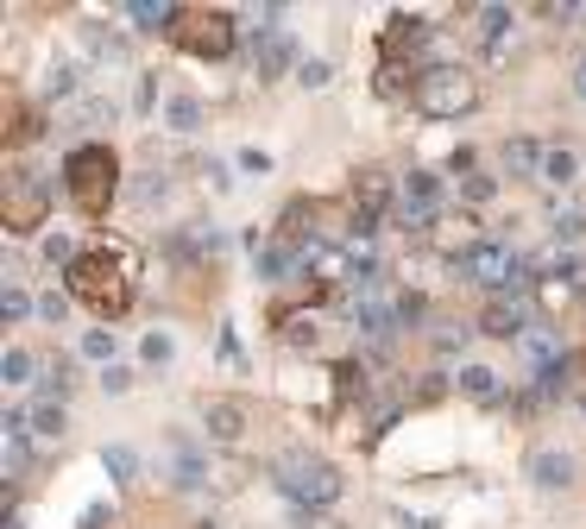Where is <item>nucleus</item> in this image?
<instances>
[{
    "instance_id": "nucleus-1",
    "label": "nucleus",
    "mask_w": 586,
    "mask_h": 529,
    "mask_svg": "<svg viewBox=\"0 0 586 529\" xmlns=\"http://www.w3.org/2000/svg\"><path fill=\"white\" fill-rule=\"evenodd\" d=\"M64 284H70V297H77L82 309H95L102 322H114V315L133 309L139 272H133V252L120 246V240H102V246H82V258L64 272Z\"/></svg>"
},
{
    "instance_id": "nucleus-2",
    "label": "nucleus",
    "mask_w": 586,
    "mask_h": 529,
    "mask_svg": "<svg viewBox=\"0 0 586 529\" xmlns=\"http://www.w3.org/2000/svg\"><path fill=\"white\" fill-rule=\"evenodd\" d=\"M64 189L77 202V215L102 221L107 208H114V196H120V158H114V146L82 139V146L64 158Z\"/></svg>"
},
{
    "instance_id": "nucleus-3",
    "label": "nucleus",
    "mask_w": 586,
    "mask_h": 529,
    "mask_svg": "<svg viewBox=\"0 0 586 529\" xmlns=\"http://www.w3.org/2000/svg\"><path fill=\"white\" fill-rule=\"evenodd\" d=\"M410 101L429 114V120H467L480 107V82L460 70V64H423L410 82Z\"/></svg>"
},
{
    "instance_id": "nucleus-4",
    "label": "nucleus",
    "mask_w": 586,
    "mask_h": 529,
    "mask_svg": "<svg viewBox=\"0 0 586 529\" xmlns=\"http://www.w3.org/2000/svg\"><path fill=\"white\" fill-rule=\"evenodd\" d=\"M272 485H278L297 510H329V504L341 498V485H347V479L334 473V460H322V453H278Z\"/></svg>"
},
{
    "instance_id": "nucleus-5",
    "label": "nucleus",
    "mask_w": 586,
    "mask_h": 529,
    "mask_svg": "<svg viewBox=\"0 0 586 529\" xmlns=\"http://www.w3.org/2000/svg\"><path fill=\"white\" fill-rule=\"evenodd\" d=\"M171 45L215 64V57H228V50L240 45V20L221 13V7H183V20L171 25Z\"/></svg>"
},
{
    "instance_id": "nucleus-6",
    "label": "nucleus",
    "mask_w": 586,
    "mask_h": 529,
    "mask_svg": "<svg viewBox=\"0 0 586 529\" xmlns=\"http://www.w3.org/2000/svg\"><path fill=\"white\" fill-rule=\"evenodd\" d=\"M455 272L473 277V284H485L492 297H517V284L530 277V265H524V258L505 246V240H473V246L455 258Z\"/></svg>"
},
{
    "instance_id": "nucleus-7",
    "label": "nucleus",
    "mask_w": 586,
    "mask_h": 529,
    "mask_svg": "<svg viewBox=\"0 0 586 529\" xmlns=\"http://www.w3.org/2000/svg\"><path fill=\"white\" fill-rule=\"evenodd\" d=\"M0 221H7V233H32L38 221H51V176H38L32 164H13L7 189H0Z\"/></svg>"
},
{
    "instance_id": "nucleus-8",
    "label": "nucleus",
    "mask_w": 586,
    "mask_h": 529,
    "mask_svg": "<svg viewBox=\"0 0 586 529\" xmlns=\"http://www.w3.org/2000/svg\"><path fill=\"white\" fill-rule=\"evenodd\" d=\"M391 208H398V183H391V171L366 164V171L354 176V189H347V227H354V240L379 233V221H391Z\"/></svg>"
},
{
    "instance_id": "nucleus-9",
    "label": "nucleus",
    "mask_w": 586,
    "mask_h": 529,
    "mask_svg": "<svg viewBox=\"0 0 586 529\" xmlns=\"http://www.w3.org/2000/svg\"><path fill=\"white\" fill-rule=\"evenodd\" d=\"M441 208H448V183H441L435 171H404L391 221L404 227V233H429V227L441 221Z\"/></svg>"
},
{
    "instance_id": "nucleus-10",
    "label": "nucleus",
    "mask_w": 586,
    "mask_h": 529,
    "mask_svg": "<svg viewBox=\"0 0 586 529\" xmlns=\"http://www.w3.org/2000/svg\"><path fill=\"white\" fill-rule=\"evenodd\" d=\"M32 453H38V435H32L26 410H7V416H0V473L26 479L32 473Z\"/></svg>"
},
{
    "instance_id": "nucleus-11",
    "label": "nucleus",
    "mask_w": 586,
    "mask_h": 529,
    "mask_svg": "<svg viewBox=\"0 0 586 529\" xmlns=\"http://www.w3.org/2000/svg\"><path fill=\"white\" fill-rule=\"evenodd\" d=\"M530 327H536V315L524 297H492L480 315V334H492V341H524Z\"/></svg>"
},
{
    "instance_id": "nucleus-12",
    "label": "nucleus",
    "mask_w": 586,
    "mask_h": 529,
    "mask_svg": "<svg viewBox=\"0 0 586 529\" xmlns=\"http://www.w3.org/2000/svg\"><path fill=\"white\" fill-rule=\"evenodd\" d=\"M246 403L240 398H215V403H203V435L208 441H221V448H240L246 441Z\"/></svg>"
},
{
    "instance_id": "nucleus-13",
    "label": "nucleus",
    "mask_w": 586,
    "mask_h": 529,
    "mask_svg": "<svg viewBox=\"0 0 586 529\" xmlns=\"http://www.w3.org/2000/svg\"><path fill=\"white\" fill-rule=\"evenodd\" d=\"M517 353H524V366H530L536 378H549V372L561 366V359H567V353H561V334H555V322H536L530 334L517 341Z\"/></svg>"
},
{
    "instance_id": "nucleus-14",
    "label": "nucleus",
    "mask_w": 586,
    "mask_h": 529,
    "mask_svg": "<svg viewBox=\"0 0 586 529\" xmlns=\"http://www.w3.org/2000/svg\"><path fill=\"white\" fill-rule=\"evenodd\" d=\"M114 120V101L107 95H77V101H64L57 107V133H89V126H107Z\"/></svg>"
},
{
    "instance_id": "nucleus-15",
    "label": "nucleus",
    "mask_w": 586,
    "mask_h": 529,
    "mask_svg": "<svg viewBox=\"0 0 586 529\" xmlns=\"http://www.w3.org/2000/svg\"><path fill=\"white\" fill-rule=\"evenodd\" d=\"M530 479L542 485V492H567V485H574V453L536 448V453H530Z\"/></svg>"
},
{
    "instance_id": "nucleus-16",
    "label": "nucleus",
    "mask_w": 586,
    "mask_h": 529,
    "mask_svg": "<svg viewBox=\"0 0 586 529\" xmlns=\"http://www.w3.org/2000/svg\"><path fill=\"white\" fill-rule=\"evenodd\" d=\"M510 25H517L510 7H473V25H467V32H473V45L480 50H498L510 38Z\"/></svg>"
},
{
    "instance_id": "nucleus-17",
    "label": "nucleus",
    "mask_w": 586,
    "mask_h": 529,
    "mask_svg": "<svg viewBox=\"0 0 586 529\" xmlns=\"http://www.w3.org/2000/svg\"><path fill=\"white\" fill-rule=\"evenodd\" d=\"M455 384H460V391H467L473 403H505V398H510L505 384H498V372H492L485 359H467V366L455 372Z\"/></svg>"
},
{
    "instance_id": "nucleus-18",
    "label": "nucleus",
    "mask_w": 586,
    "mask_h": 529,
    "mask_svg": "<svg viewBox=\"0 0 586 529\" xmlns=\"http://www.w3.org/2000/svg\"><path fill=\"white\" fill-rule=\"evenodd\" d=\"M542 158H549V146L530 139V133H510L505 139V171L510 176H542Z\"/></svg>"
},
{
    "instance_id": "nucleus-19",
    "label": "nucleus",
    "mask_w": 586,
    "mask_h": 529,
    "mask_svg": "<svg viewBox=\"0 0 586 529\" xmlns=\"http://www.w3.org/2000/svg\"><path fill=\"white\" fill-rule=\"evenodd\" d=\"M290 64H297V45H290L284 32H278V38H258V45H253V70L265 76V82H278Z\"/></svg>"
},
{
    "instance_id": "nucleus-20",
    "label": "nucleus",
    "mask_w": 586,
    "mask_h": 529,
    "mask_svg": "<svg viewBox=\"0 0 586 529\" xmlns=\"http://www.w3.org/2000/svg\"><path fill=\"white\" fill-rule=\"evenodd\" d=\"M574 176H581V151L555 139V146H549V158H542V176H536V183H549V189H567Z\"/></svg>"
},
{
    "instance_id": "nucleus-21",
    "label": "nucleus",
    "mask_w": 586,
    "mask_h": 529,
    "mask_svg": "<svg viewBox=\"0 0 586 529\" xmlns=\"http://www.w3.org/2000/svg\"><path fill=\"white\" fill-rule=\"evenodd\" d=\"M127 20L139 25V32H171V25L183 20V7H171V0H133Z\"/></svg>"
},
{
    "instance_id": "nucleus-22",
    "label": "nucleus",
    "mask_w": 586,
    "mask_h": 529,
    "mask_svg": "<svg viewBox=\"0 0 586 529\" xmlns=\"http://www.w3.org/2000/svg\"><path fill=\"white\" fill-rule=\"evenodd\" d=\"M26 423H32V435L51 448V441H64V428H70V416H64V403H51V398H38L26 410Z\"/></svg>"
},
{
    "instance_id": "nucleus-23",
    "label": "nucleus",
    "mask_w": 586,
    "mask_h": 529,
    "mask_svg": "<svg viewBox=\"0 0 586 529\" xmlns=\"http://www.w3.org/2000/svg\"><path fill=\"white\" fill-rule=\"evenodd\" d=\"M549 233H555V252L561 246H581V240H586V208H555Z\"/></svg>"
},
{
    "instance_id": "nucleus-24",
    "label": "nucleus",
    "mask_w": 586,
    "mask_h": 529,
    "mask_svg": "<svg viewBox=\"0 0 586 529\" xmlns=\"http://www.w3.org/2000/svg\"><path fill=\"white\" fill-rule=\"evenodd\" d=\"M467 341H473V327H467V322H435L429 327V347L441 353V359H448V353H460Z\"/></svg>"
},
{
    "instance_id": "nucleus-25",
    "label": "nucleus",
    "mask_w": 586,
    "mask_h": 529,
    "mask_svg": "<svg viewBox=\"0 0 586 529\" xmlns=\"http://www.w3.org/2000/svg\"><path fill=\"white\" fill-rule=\"evenodd\" d=\"M574 290H581V277H542V284H536V302H542V309H561Z\"/></svg>"
},
{
    "instance_id": "nucleus-26",
    "label": "nucleus",
    "mask_w": 586,
    "mask_h": 529,
    "mask_svg": "<svg viewBox=\"0 0 586 529\" xmlns=\"http://www.w3.org/2000/svg\"><path fill=\"white\" fill-rule=\"evenodd\" d=\"M32 372H38V366H32L26 347H7V353H0V378H7V384H26Z\"/></svg>"
},
{
    "instance_id": "nucleus-27",
    "label": "nucleus",
    "mask_w": 586,
    "mask_h": 529,
    "mask_svg": "<svg viewBox=\"0 0 586 529\" xmlns=\"http://www.w3.org/2000/svg\"><path fill=\"white\" fill-rule=\"evenodd\" d=\"M77 258H82V246L70 240V233H45V265H64V272H70Z\"/></svg>"
},
{
    "instance_id": "nucleus-28",
    "label": "nucleus",
    "mask_w": 586,
    "mask_h": 529,
    "mask_svg": "<svg viewBox=\"0 0 586 529\" xmlns=\"http://www.w3.org/2000/svg\"><path fill=\"white\" fill-rule=\"evenodd\" d=\"M70 384H77V366H70V359H45V398L57 403Z\"/></svg>"
},
{
    "instance_id": "nucleus-29",
    "label": "nucleus",
    "mask_w": 586,
    "mask_h": 529,
    "mask_svg": "<svg viewBox=\"0 0 586 529\" xmlns=\"http://www.w3.org/2000/svg\"><path fill=\"white\" fill-rule=\"evenodd\" d=\"M164 114H171V126H177V133H196V126H203L196 95H171V107H164Z\"/></svg>"
},
{
    "instance_id": "nucleus-30",
    "label": "nucleus",
    "mask_w": 586,
    "mask_h": 529,
    "mask_svg": "<svg viewBox=\"0 0 586 529\" xmlns=\"http://www.w3.org/2000/svg\"><path fill=\"white\" fill-rule=\"evenodd\" d=\"M366 366H359V359H341V366H334V391H341V403L347 398H359V391H366Z\"/></svg>"
},
{
    "instance_id": "nucleus-31",
    "label": "nucleus",
    "mask_w": 586,
    "mask_h": 529,
    "mask_svg": "<svg viewBox=\"0 0 586 529\" xmlns=\"http://www.w3.org/2000/svg\"><path fill=\"white\" fill-rule=\"evenodd\" d=\"M32 309H38V302H32L20 284H7V290H0V315H7V322H26Z\"/></svg>"
},
{
    "instance_id": "nucleus-32",
    "label": "nucleus",
    "mask_w": 586,
    "mask_h": 529,
    "mask_svg": "<svg viewBox=\"0 0 586 529\" xmlns=\"http://www.w3.org/2000/svg\"><path fill=\"white\" fill-rule=\"evenodd\" d=\"M102 460H107V473L120 479V485H133V479H139V460H133V448H102Z\"/></svg>"
},
{
    "instance_id": "nucleus-33",
    "label": "nucleus",
    "mask_w": 586,
    "mask_h": 529,
    "mask_svg": "<svg viewBox=\"0 0 586 529\" xmlns=\"http://www.w3.org/2000/svg\"><path fill=\"white\" fill-rule=\"evenodd\" d=\"M460 196H467V202H492V196H498V176L467 171V176H460Z\"/></svg>"
},
{
    "instance_id": "nucleus-34",
    "label": "nucleus",
    "mask_w": 586,
    "mask_h": 529,
    "mask_svg": "<svg viewBox=\"0 0 586 529\" xmlns=\"http://www.w3.org/2000/svg\"><path fill=\"white\" fill-rule=\"evenodd\" d=\"M278 334L290 341V347H315V322H309V315H284Z\"/></svg>"
},
{
    "instance_id": "nucleus-35",
    "label": "nucleus",
    "mask_w": 586,
    "mask_h": 529,
    "mask_svg": "<svg viewBox=\"0 0 586 529\" xmlns=\"http://www.w3.org/2000/svg\"><path fill=\"white\" fill-rule=\"evenodd\" d=\"M64 315H70V290H45V297H38V322H64Z\"/></svg>"
},
{
    "instance_id": "nucleus-36",
    "label": "nucleus",
    "mask_w": 586,
    "mask_h": 529,
    "mask_svg": "<svg viewBox=\"0 0 586 529\" xmlns=\"http://www.w3.org/2000/svg\"><path fill=\"white\" fill-rule=\"evenodd\" d=\"M82 38H89V50H102L107 64H114V57H120V50H127V45H120V38H114V32H107V25H89V32H82Z\"/></svg>"
},
{
    "instance_id": "nucleus-37",
    "label": "nucleus",
    "mask_w": 586,
    "mask_h": 529,
    "mask_svg": "<svg viewBox=\"0 0 586 529\" xmlns=\"http://www.w3.org/2000/svg\"><path fill=\"white\" fill-rule=\"evenodd\" d=\"M171 334H146V347H139V359H146V366H171Z\"/></svg>"
},
{
    "instance_id": "nucleus-38",
    "label": "nucleus",
    "mask_w": 586,
    "mask_h": 529,
    "mask_svg": "<svg viewBox=\"0 0 586 529\" xmlns=\"http://www.w3.org/2000/svg\"><path fill=\"white\" fill-rule=\"evenodd\" d=\"M82 353H89V359H114V334H107V327H89V334H82Z\"/></svg>"
},
{
    "instance_id": "nucleus-39",
    "label": "nucleus",
    "mask_w": 586,
    "mask_h": 529,
    "mask_svg": "<svg viewBox=\"0 0 586 529\" xmlns=\"http://www.w3.org/2000/svg\"><path fill=\"white\" fill-rule=\"evenodd\" d=\"M290 524H297V529H334V517H329V510H297Z\"/></svg>"
},
{
    "instance_id": "nucleus-40",
    "label": "nucleus",
    "mask_w": 586,
    "mask_h": 529,
    "mask_svg": "<svg viewBox=\"0 0 586 529\" xmlns=\"http://www.w3.org/2000/svg\"><path fill=\"white\" fill-rule=\"evenodd\" d=\"M240 171L265 176V171H272V158H265V151H253V146H246V151H240Z\"/></svg>"
},
{
    "instance_id": "nucleus-41",
    "label": "nucleus",
    "mask_w": 586,
    "mask_h": 529,
    "mask_svg": "<svg viewBox=\"0 0 586 529\" xmlns=\"http://www.w3.org/2000/svg\"><path fill=\"white\" fill-rule=\"evenodd\" d=\"M297 76H303V82H309V89H322V82H329V64H303V70H297Z\"/></svg>"
},
{
    "instance_id": "nucleus-42",
    "label": "nucleus",
    "mask_w": 586,
    "mask_h": 529,
    "mask_svg": "<svg viewBox=\"0 0 586 529\" xmlns=\"http://www.w3.org/2000/svg\"><path fill=\"white\" fill-rule=\"evenodd\" d=\"M404 529H441L435 517H404Z\"/></svg>"
},
{
    "instance_id": "nucleus-43",
    "label": "nucleus",
    "mask_w": 586,
    "mask_h": 529,
    "mask_svg": "<svg viewBox=\"0 0 586 529\" xmlns=\"http://www.w3.org/2000/svg\"><path fill=\"white\" fill-rule=\"evenodd\" d=\"M574 89H581V101H586V57H581V70H574Z\"/></svg>"
},
{
    "instance_id": "nucleus-44",
    "label": "nucleus",
    "mask_w": 586,
    "mask_h": 529,
    "mask_svg": "<svg viewBox=\"0 0 586 529\" xmlns=\"http://www.w3.org/2000/svg\"><path fill=\"white\" fill-rule=\"evenodd\" d=\"M189 529H215V524H189Z\"/></svg>"
}]
</instances>
